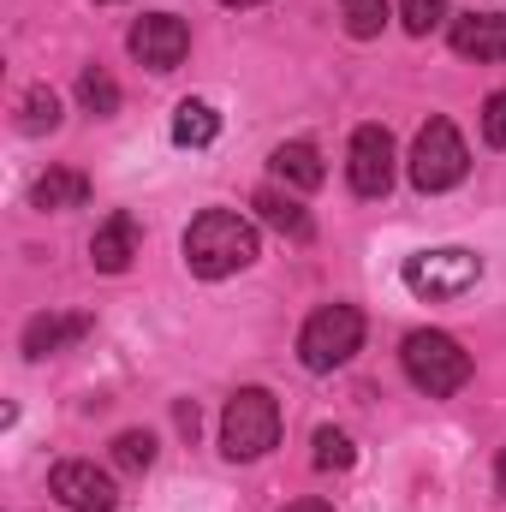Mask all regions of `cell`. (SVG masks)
I'll return each instance as SVG.
<instances>
[{"instance_id":"obj_1","label":"cell","mask_w":506,"mask_h":512,"mask_svg":"<svg viewBox=\"0 0 506 512\" xmlns=\"http://www.w3.org/2000/svg\"><path fill=\"white\" fill-rule=\"evenodd\" d=\"M256 262V227L233 209H203L185 227V268L197 280H227Z\"/></svg>"},{"instance_id":"obj_2","label":"cell","mask_w":506,"mask_h":512,"mask_svg":"<svg viewBox=\"0 0 506 512\" xmlns=\"http://www.w3.org/2000/svg\"><path fill=\"white\" fill-rule=\"evenodd\" d=\"M399 364H405L411 387L429 393V399H447V393H459V387L471 382V352H465L453 334H441V328H417V334H405Z\"/></svg>"},{"instance_id":"obj_3","label":"cell","mask_w":506,"mask_h":512,"mask_svg":"<svg viewBox=\"0 0 506 512\" xmlns=\"http://www.w3.org/2000/svg\"><path fill=\"white\" fill-rule=\"evenodd\" d=\"M358 346H364V316H358V304H322V310L304 322V334H298V364L316 370V376H328V370L352 364Z\"/></svg>"},{"instance_id":"obj_4","label":"cell","mask_w":506,"mask_h":512,"mask_svg":"<svg viewBox=\"0 0 506 512\" xmlns=\"http://www.w3.org/2000/svg\"><path fill=\"white\" fill-rule=\"evenodd\" d=\"M274 441H280V405H274V393L239 387L227 399V411H221V453L239 465V459H262Z\"/></svg>"},{"instance_id":"obj_5","label":"cell","mask_w":506,"mask_h":512,"mask_svg":"<svg viewBox=\"0 0 506 512\" xmlns=\"http://www.w3.org/2000/svg\"><path fill=\"white\" fill-rule=\"evenodd\" d=\"M411 185L423 191V197H435V191H453L465 173H471V149H465V137L453 120H429V126L417 131V143H411Z\"/></svg>"},{"instance_id":"obj_6","label":"cell","mask_w":506,"mask_h":512,"mask_svg":"<svg viewBox=\"0 0 506 512\" xmlns=\"http://www.w3.org/2000/svg\"><path fill=\"white\" fill-rule=\"evenodd\" d=\"M405 286L417 292V298H465L477 280H483V256L477 251H417L405 256Z\"/></svg>"},{"instance_id":"obj_7","label":"cell","mask_w":506,"mask_h":512,"mask_svg":"<svg viewBox=\"0 0 506 512\" xmlns=\"http://www.w3.org/2000/svg\"><path fill=\"white\" fill-rule=\"evenodd\" d=\"M393 137L387 126H358L352 131V149H346V179H352V191L358 197H387V185H393Z\"/></svg>"},{"instance_id":"obj_8","label":"cell","mask_w":506,"mask_h":512,"mask_svg":"<svg viewBox=\"0 0 506 512\" xmlns=\"http://www.w3.org/2000/svg\"><path fill=\"white\" fill-rule=\"evenodd\" d=\"M48 495H54L66 512H114V501H120L114 477L96 471V465H84V459L54 465V471H48Z\"/></svg>"},{"instance_id":"obj_9","label":"cell","mask_w":506,"mask_h":512,"mask_svg":"<svg viewBox=\"0 0 506 512\" xmlns=\"http://www.w3.org/2000/svg\"><path fill=\"white\" fill-rule=\"evenodd\" d=\"M131 54L149 66V72H173L185 54H191V30L179 12H149L131 24Z\"/></svg>"},{"instance_id":"obj_10","label":"cell","mask_w":506,"mask_h":512,"mask_svg":"<svg viewBox=\"0 0 506 512\" xmlns=\"http://www.w3.org/2000/svg\"><path fill=\"white\" fill-rule=\"evenodd\" d=\"M453 54L465 60H506V12H465L453 18Z\"/></svg>"},{"instance_id":"obj_11","label":"cell","mask_w":506,"mask_h":512,"mask_svg":"<svg viewBox=\"0 0 506 512\" xmlns=\"http://www.w3.org/2000/svg\"><path fill=\"white\" fill-rule=\"evenodd\" d=\"M251 209L268 221V227H274V233H280V239H292V245H310V239H316L310 209H304L292 191H280V185H262V191L251 197Z\"/></svg>"},{"instance_id":"obj_12","label":"cell","mask_w":506,"mask_h":512,"mask_svg":"<svg viewBox=\"0 0 506 512\" xmlns=\"http://www.w3.org/2000/svg\"><path fill=\"white\" fill-rule=\"evenodd\" d=\"M131 256H137V221H131L126 209H114V215L96 227V239H90V262H96L102 274H126Z\"/></svg>"},{"instance_id":"obj_13","label":"cell","mask_w":506,"mask_h":512,"mask_svg":"<svg viewBox=\"0 0 506 512\" xmlns=\"http://www.w3.org/2000/svg\"><path fill=\"white\" fill-rule=\"evenodd\" d=\"M90 203V179L78 167H48L36 185H30V209L42 215H60V209H84Z\"/></svg>"},{"instance_id":"obj_14","label":"cell","mask_w":506,"mask_h":512,"mask_svg":"<svg viewBox=\"0 0 506 512\" xmlns=\"http://www.w3.org/2000/svg\"><path fill=\"white\" fill-rule=\"evenodd\" d=\"M84 334H90V316H36L24 322V358H54Z\"/></svg>"},{"instance_id":"obj_15","label":"cell","mask_w":506,"mask_h":512,"mask_svg":"<svg viewBox=\"0 0 506 512\" xmlns=\"http://www.w3.org/2000/svg\"><path fill=\"white\" fill-rule=\"evenodd\" d=\"M268 167H274V179H280L286 191H316V185L328 179V167H322V155H316L310 143H280V149L268 155Z\"/></svg>"},{"instance_id":"obj_16","label":"cell","mask_w":506,"mask_h":512,"mask_svg":"<svg viewBox=\"0 0 506 512\" xmlns=\"http://www.w3.org/2000/svg\"><path fill=\"white\" fill-rule=\"evenodd\" d=\"M215 131H221V114H215L209 102H179V108H173V143H179V149H209Z\"/></svg>"},{"instance_id":"obj_17","label":"cell","mask_w":506,"mask_h":512,"mask_svg":"<svg viewBox=\"0 0 506 512\" xmlns=\"http://www.w3.org/2000/svg\"><path fill=\"white\" fill-rule=\"evenodd\" d=\"M78 102H84L90 120H108V114H120V84H114L102 66H84V72H78Z\"/></svg>"},{"instance_id":"obj_18","label":"cell","mask_w":506,"mask_h":512,"mask_svg":"<svg viewBox=\"0 0 506 512\" xmlns=\"http://www.w3.org/2000/svg\"><path fill=\"white\" fill-rule=\"evenodd\" d=\"M358 465V447L346 429H316V471H352Z\"/></svg>"},{"instance_id":"obj_19","label":"cell","mask_w":506,"mask_h":512,"mask_svg":"<svg viewBox=\"0 0 506 512\" xmlns=\"http://www.w3.org/2000/svg\"><path fill=\"white\" fill-rule=\"evenodd\" d=\"M114 465L120 471H149L155 465V435L149 429H120L114 435Z\"/></svg>"},{"instance_id":"obj_20","label":"cell","mask_w":506,"mask_h":512,"mask_svg":"<svg viewBox=\"0 0 506 512\" xmlns=\"http://www.w3.org/2000/svg\"><path fill=\"white\" fill-rule=\"evenodd\" d=\"M340 18H346V30L358 42H370V36H381V24H387V0H340Z\"/></svg>"},{"instance_id":"obj_21","label":"cell","mask_w":506,"mask_h":512,"mask_svg":"<svg viewBox=\"0 0 506 512\" xmlns=\"http://www.w3.org/2000/svg\"><path fill=\"white\" fill-rule=\"evenodd\" d=\"M18 126H24V131H54V126H60V96L36 84V90L24 96V114H18Z\"/></svg>"},{"instance_id":"obj_22","label":"cell","mask_w":506,"mask_h":512,"mask_svg":"<svg viewBox=\"0 0 506 512\" xmlns=\"http://www.w3.org/2000/svg\"><path fill=\"white\" fill-rule=\"evenodd\" d=\"M399 18H405L411 36H429V30L447 18V0H399Z\"/></svg>"},{"instance_id":"obj_23","label":"cell","mask_w":506,"mask_h":512,"mask_svg":"<svg viewBox=\"0 0 506 512\" xmlns=\"http://www.w3.org/2000/svg\"><path fill=\"white\" fill-rule=\"evenodd\" d=\"M483 137H489L495 149H506V90H495V96L483 102Z\"/></svg>"},{"instance_id":"obj_24","label":"cell","mask_w":506,"mask_h":512,"mask_svg":"<svg viewBox=\"0 0 506 512\" xmlns=\"http://www.w3.org/2000/svg\"><path fill=\"white\" fill-rule=\"evenodd\" d=\"M280 512H334L328 501H316V495H304V501H292V507H280Z\"/></svg>"},{"instance_id":"obj_25","label":"cell","mask_w":506,"mask_h":512,"mask_svg":"<svg viewBox=\"0 0 506 512\" xmlns=\"http://www.w3.org/2000/svg\"><path fill=\"white\" fill-rule=\"evenodd\" d=\"M495 489L506 495V447H501V459H495Z\"/></svg>"},{"instance_id":"obj_26","label":"cell","mask_w":506,"mask_h":512,"mask_svg":"<svg viewBox=\"0 0 506 512\" xmlns=\"http://www.w3.org/2000/svg\"><path fill=\"white\" fill-rule=\"evenodd\" d=\"M221 6H262V0H221Z\"/></svg>"},{"instance_id":"obj_27","label":"cell","mask_w":506,"mask_h":512,"mask_svg":"<svg viewBox=\"0 0 506 512\" xmlns=\"http://www.w3.org/2000/svg\"><path fill=\"white\" fill-rule=\"evenodd\" d=\"M102 6H114V0H102Z\"/></svg>"}]
</instances>
